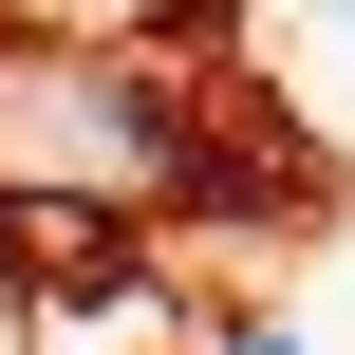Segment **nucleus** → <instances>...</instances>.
I'll use <instances>...</instances> for the list:
<instances>
[{"label":"nucleus","mask_w":355,"mask_h":355,"mask_svg":"<svg viewBox=\"0 0 355 355\" xmlns=\"http://www.w3.org/2000/svg\"><path fill=\"white\" fill-rule=\"evenodd\" d=\"M168 168H187V131H168V94H150L131 56L0 37V206H56V225H94V206H150Z\"/></svg>","instance_id":"obj_1"},{"label":"nucleus","mask_w":355,"mask_h":355,"mask_svg":"<svg viewBox=\"0 0 355 355\" xmlns=\"http://www.w3.org/2000/svg\"><path fill=\"white\" fill-rule=\"evenodd\" d=\"M37 355H187V300L168 281H75V300H37Z\"/></svg>","instance_id":"obj_2"}]
</instances>
